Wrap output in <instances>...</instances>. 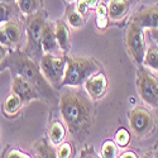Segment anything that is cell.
Instances as JSON below:
<instances>
[{
    "instance_id": "cell-1",
    "label": "cell",
    "mask_w": 158,
    "mask_h": 158,
    "mask_svg": "<svg viewBox=\"0 0 158 158\" xmlns=\"http://www.w3.org/2000/svg\"><path fill=\"white\" fill-rule=\"evenodd\" d=\"M60 111L72 137L77 138L89 131L93 120V106L81 91L72 89L63 91L60 99Z\"/></svg>"
},
{
    "instance_id": "cell-2",
    "label": "cell",
    "mask_w": 158,
    "mask_h": 158,
    "mask_svg": "<svg viewBox=\"0 0 158 158\" xmlns=\"http://www.w3.org/2000/svg\"><path fill=\"white\" fill-rule=\"evenodd\" d=\"M99 69V64L91 58L80 57L66 60V71L61 86H80L87 81V78L96 73Z\"/></svg>"
},
{
    "instance_id": "cell-3",
    "label": "cell",
    "mask_w": 158,
    "mask_h": 158,
    "mask_svg": "<svg viewBox=\"0 0 158 158\" xmlns=\"http://www.w3.org/2000/svg\"><path fill=\"white\" fill-rule=\"evenodd\" d=\"M10 66L11 69L17 72V75L23 76L25 80H28L38 93H49V86L47 85V80L44 78L43 73L38 70L37 64L25 55L15 53L10 58Z\"/></svg>"
},
{
    "instance_id": "cell-4",
    "label": "cell",
    "mask_w": 158,
    "mask_h": 158,
    "mask_svg": "<svg viewBox=\"0 0 158 158\" xmlns=\"http://www.w3.org/2000/svg\"><path fill=\"white\" fill-rule=\"evenodd\" d=\"M66 71V60L44 53L41 58V72L52 86H61Z\"/></svg>"
},
{
    "instance_id": "cell-5",
    "label": "cell",
    "mask_w": 158,
    "mask_h": 158,
    "mask_svg": "<svg viewBox=\"0 0 158 158\" xmlns=\"http://www.w3.org/2000/svg\"><path fill=\"white\" fill-rule=\"evenodd\" d=\"M138 91L142 100L152 108L158 106V80L146 70H140L137 78Z\"/></svg>"
},
{
    "instance_id": "cell-6",
    "label": "cell",
    "mask_w": 158,
    "mask_h": 158,
    "mask_svg": "<svg viewBox=\"0 0 158 158\" xmlns=\"http://www.w3.org/2000/svg\"><path fill=\"white\" fill-rule=\"evenodd\" d=\"M127 44L131 57L138 64H143L144 56H146V43H144L143 28L137 23L131 22L127 31Z\"/></svg>"
},
{
    "instance_id": "cell-7",
    "label": "cell",
    "mask_w": 158,
    "mask_h": 158,
    "mask_svg": "<svg viewBox=\"0 0 158 158\" xmlns=\"http://www.w3.org/2000/svg\"><path fill=\"white\" fill-rule=\"evenodd\" d=\"M129 123L133 133L138 137H143L151 133L153 128V116L146 109L134 108L129 114Z\"/></svg>"
},
{
    "instance_id": "cell-8",
    "label": "cell",
    "mask_w": 158,
    "mask_h": 158,
    "mask_svg": "<svg viewBox=\"0 0 158 158\" xmlns=\"http://www.w3.org/2000/svg\"><path fill=\"white\" fill-rule=\"evenodd\" d=\"M22 37L20 23L15 19H10L3 24H0V43L4 46L13 47L15 46Z\"/></svg>"
},
{
    "instance_id": "cell-9",
    "label": "cell",
    "mask_w": 158,
    "mask_h": 158,
    "mask_svg": "<svg viewBox=\"0 0 158 158\" xmlns=\"http://www.w3.org/2000/svg\"><path fill=\"white\" fill-rule=\"evenodd\" d=\"M11 91L15 93L23 102H29L32 100L39 99L37 89L25 78L20 75H17L13 78V85H11Z\"/></svg>"
},
{
    "instance_id": "cell-10",
    "label": "cell",
    "mask_w": 158,
    "mask_h": 158,
    "mask_svg": "<svg viewBox=\"0 0 158 158\" xmlns=\"http://www.w3.org/2000/svg\"><path fill=\"white\" fill-rule=\"evenodd\" d=\"M84 85H85V89L87 91L90 99L99 100L105 95V93L108 90V78L104 73L96 72L90 78H87V81Z\"/></svg>"
},
{
    "instance_id": "cell-11",
    "label": "cell",
    "mask_w": 158,
    "mask_h": 158,
    "mask_svg": "<svg viewBox=\"0 0 158 158\" xmlns=\"http://www.w3.org/2000/svg\"><path fill=\"white\" fill-rule=\"evenodd\" d=\"M46 19L43 14H35L28 24V38H29V44L35 51L41 49V39L43 34V29L46 25Z\"/></svg>"
},
{
    "instance_id": "cell-12",
    "label": "cell",
    "mask_w": 158,
    "mask_h": 158,
    "mask_svg": "<svg viewBox=\"0 0 158 158\" xmlns=\"http://www.w3.org/2000/svg\"><path fill=\"white\" fill-rule=\"evenodd\" d=\"M133 22L142 28H158V6L140 10L133 17Z\"/></svg>"
},
{
    "instance_id": "cell-13",
    "label": "cell",
    "mask_w": 158,
    "mask_h": 158,
    "mask_svg": "<svg viewBox=\"0 0 158 158\" xmlns=\"http://www.w3.org/2000/svg\"><path fill=\"white\" fill-rule=\"evenodd\" d=\"M41 48L44 53H52V55L57 51V48H60L57 38H56V29L53 28L52 23L47 22L44 25L42 39H41Z\"/></svg>"
},
{
    "instance_id": "cell-14",
    "label": "cell",
    "mask_w": 158,
    "mask_h": 158,
    "mask_svg": "<svg viewBox=\"0 0 158 158\" xmlns=\"http://www.w3.org/2000/svg\"><path fill=\"white\" fill-rule=\"evenodd\" d=\"M129 10L128 0H110L108 6V15L111 20H120Z\"/></svg>"
},
{
    "instance_id": "cell-15",
    "label": "cell",
    "mask_w": 158,
    "mask_h": 158,
    "mask_svg": "<svg viewBox=\"0 0 158 158\" xmlns=\"http://www.w3.org/2000/svg\"><path fill=\"white\" fill-rule=\"evenodd\" d=\"M56 38L58 42V47L61 51L66 52L70 47V31L69 27L63 20H60L56 23Z\"/></svg>"
},
{
    "instance_id": "cell-16",
    "label": "cell",
    "mask_w": 158,
    "mask_h": 158,
    "mask_svg": "<svg viewBox=\"0 0 158 158\" xmlns=\"http://www.w3.org/2000/svg\"><path fill=\"white\" fill-rule=\"evenodd\" d=\"M22 105H23L22 99L15 93H11L6 98V100L4 102V113L8 114V115H10V116L11 115H15L20 110Z\"/></svg>"
},
{
    "instance_id": "cell-17",
    "label": "cell",
    "mask_w": 158,
    "mask_h": 158,
    "mask_svg": "<svg viewBox=\"0 0 158 158\" xmlns=\"http://www.w3.org/2000/svg\"><path fill=\"white\" fill-rule=\"evenodd\" d=\"M64 134H66L64 127L60 122H55L49 127L48 137H49L52 144H55V146H58V144L62 143V140L64 139Z\"/></svg>"
},
{
    "instance_id": "cell-18",
    "label": "cell",
    "mask_w": 158,
    "mask_h": 158,
    "mask_svg": "<svg viewBox=\"0 0 158 158\" xmlns=\"http://www.w3.org/2000/svg\"><path fill=\"white\" fill-rule=\"evenodd\" d=\"M39 4H41L39 0H17V5L24 15H32L37 13Z\"/></svg>"
},
{
    "instance_id": "cell-19",
    "label": "cell",
    "mask_w": 158,
    "mask_h": 158,
    "mask_svg": "<svg viewBox=\"0 0 158 158\" xmlns=\"http://www.w3.org/2000/svg\"><path fill=\"white\" fill-rule=\"evenodd\" d=\"M144 64L153 70H158V46L152 44L146 51V56H144Z\"/></svg>"
},
{
    "instance_id": "cell-20",
    "label": "cell",
    "mask_w": 158,
    "mask_h": 158,
    "mask_svg": "<svg viewBox=\"0 0 158 158\" xmlns=\"http://www.w3.org/2000/svg\"><path fill=\"white\" fill-rule=\"evenodd\" d=\"M34 152L38 157H57V153L44 140H39L34 144Z\"/></svg>"
},
{
    "instance_id": "cell-21",
    "label": "cell",
    "mask_w": 158,
    "mask_h": 158,
    "mask_svg": "<svg viewBox=\"0 0 158 158\" xmlns=\"http://www.w3.org/2000/svg\"><path fill=\"white\" fill-rule=\"evenodd\" d=\"M108 25V8L104 4H99L96 9V27L105 29Z\"/></svg>"
},
{
    "instance_id": "cell-22",
    "label": "cell",
    "mask_w": 158,
    "mask_h": 158,
    "mask_svg": "<svg viewBox=\"0 0 158 158\" xmlns=\"http://www.w3.org/2000/svg\"><path fill=\"white\" fill-rule=\"evenodd\" d=\"M67 20L69 24L73 28H81L84 25V15L80 11H77V9H69Z\"/></svg>"
},
{
    "instance_id": "cell-23",
    "label": "cell",
    "mask_w": 158,
    "mask_h": 158,
    "mask_svg": "<svg viewBox=\"0 0 158 158\" xmlns=\"http://www.w3.org/2000/svg\"><path fill=\"white\" fill-rule=\"evenodd\" d=\"M14 10L9 3H2L0 2V24H3L10 19H13Z\"/></svg>"
},
{
    "instance_id": "cell-24",
    "label": "cell",
    "mask_w": 158,
    "mask_h": 158,
    "mask_svg": "<svg viewBox=\"0 0 158 158\" xmlns=\"http://www.w3.org/2000/svg\"><path fill=\"white\" fill-rule=\"evenodd\" d=\"M118 154V148L115 146V143L111 140H108L102 144V149H101V157L104 158H114Z\"/></svg>"
},
{
    "instance_id": "cell-25",
    "label": "cell",
    "mask_w": 158,
    "mask_h": 158,
    "mask_svg": "<svg viewBox=\"0 0 158 158\" xmlns=\"http://www.w3.org/2000/svg\"><path fill=\"white\" fill-rule=\"evenodd\" d=\"M99 4V0H78V3L76 5V9L77 11H80L81 14H86V13L93 8V6H96Z\"/></svg>"
},
{
    "instance_id": "cell-26",
    "label": "cell",
    "mask_w": 158,
    "mask_h": 158,
    "mask_svg": "<svg viewBox=\"0 0 158 158\" xmlns=\"http://www.w3.org/2000/svg\"><path fill=\"white\" fill-rule=\"evenodd\" d=\"M115 140H116V143H118V146H119V147H125L127 144L129 143V140H130L128 130L124 129V128L118 130L116 134H115Z\"/></svg>"
},
{
    "instance_id": "cell-27",
    "label": "cell",
    "mask_w": 158,
    "mask_h": 158,
    "mask_svg": "<svg viewBox=\"0 0 158 158\" xmlns=\"http://www.w3.org/2000/svg\"><path fill=\"white\" fill-rule=\"evenodd\" d=\"M72 154V148H71V144L70 143H62L61 146L58 147V151H57V157L60 158H67V157H71Z\"/></svg>"
},
{
    "instance_id": "cell-28",
    "label": "cell",
    "mask_w": 158,
    "mask_h": 158,
    "mask_svg": "<svg viewBox=\"0 0 158 158\" xmlns=\"http://www.w3.org/2000/svg\"><path fill=\"white\" fill-rule=\"evenodd\" d=\"M6 157H8V158H28L29 156H28L27 153H23V152L18 151V149H13V151H10V152L8 153Z\"/></svg>"
},
{
    "instance_id": "cell-29",
    "label": "cell",
    "mask_w": 158,
    "mask_h": 158,
    "mask_svg": "<svg viewBox=\"0 0 158 158\" xmlns=\"http://www.w3.org/2000/svg\"><path fill=\"white\" fill-rule=\"evenodd\" d=\"M6 57H8V47L4 46L3 43H0V64L4 63Z\"/></svg>"
},
{
    "instance_id": "cell-30",
    "label": "cell",
    "mask_w": 158,
    "mask_h": 158,
    "mask_svg": "<svg viewBox=\"0 0 158 158\" xmlns=\"http://www.w3.org/2000/svg\"><path fill=\"white\" fill-rule=\"evenodd\" d=\"M120 157L122 158H137V154L134 152H124Z\"/></svg>"
},
{
    "instance_id": "cell-31",
    "label": "cell",
    "mask_w": 158,
    "mask_h": 158,
    "mask_svg": "<svg viewBox=\"0 0 158 158\" xmlns=\"http://www.w3.org/2000/svg\"><path fill=\"white\" fill-rule=\"evenodd\" d=\"M2 3H10V2H13V0H0Z\"/></svg>"
},
{
    "instance_id": "cell-32",
    "label": "cell",
    "mask_w": 158,
    "mask_h": 158,
    "mask_svg": "<svg viewBox=\"0 0 158 158\" xmlns=\"http://www.w3.org/2000/svg\"><path fill=\"white\" fill-rule=\"evenodd\" d=\"M154 34H156V37H157V39H158V28H157V31H156V33H154Z\"/></svg>"
},
{
    "instance_id": "cell-33",
    "label": "cell",
    "mask_w": 158,
    "mask_h": 158,
    "mask_svg": "<svg viewBox=\"0 0 158 158\" xmlns=\"http://www.w3.org/2000/svg\"><path fill=\"white\" fill-rule=\"evenodd\" d=\"M66 2H70L71 3V2H75V0H66Z\"/></svg>"
},
{
    "instance_id": "cell-34",
    "label": "cell",
    "mask_w": 158,
    "mask_h": 158,
    "mask_svg": "<svg viewBox=\"0 0 158 158\" xmlns=\"http://www.w3.org/2000/svg\"><path fill=\"white\" fill-rule=\"evenodd\" d=\"M104 2H106V3H109V2H110V0H104Z\"/></svg>"
},
{
    "instance_id": "cell-35",
    "label": "cell",
    "mask_w": 158,
    "mask_h": 158,
    "mask_svg": "<svg viewBox=\"0 0 158 158\" xmlns=\"http://www.w3.org/2000/svg\"><path fill=\"white\" fill-rule=\"evenodd\" d=\"M157 154H158V153H157Z\"/></svg>"
}]
</instances>
